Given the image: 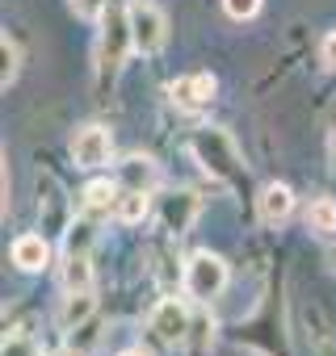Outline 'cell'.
<instances>
[{
	"label": "cell",
	"mask_w": 336,
	"mask_h": 356,
	"mask_svg": "<svg viewBox=\"0 0 336 356\" xmlns=\"http://www.w3.org/2000/svg\"><path fill=\"white\" fill-rule=\"evenodd\" d=\"M190 151H194V159L211 172V181H223V185H231L236 176H240V151H236V143L223 134V130H198L194 138H190Z\"/></svg>",
	"instance_id": "6da1fadb"
},
{
	"label": "cell",
	"mask_w": 336,
	"mask_h": 356,
	"mask_svg": "<svg viewBox=\"0 0 336 356\" xmlns=\"http://www.w3.org/2000/svg\"><path fill=\"white\" fill-rule=\"evenodd\" d=\"M126 51H135L130 9H122L118 0H109V9L101 13V72L114 76V72L126 63Z\"/></svg>",
	"instance_id": "7a4b0ae2"
},
{
	"label": "cell",
	"mask_w": 336,
	"mask_h": 356,
	"mask_svg": "<svg viewBox=\"0 0 336 356\" xmlns=\"http://www.w3.org/2000/svg\"><path fill=\"white\" fill-rule=\"evenodd\" d=\"M223 285H227V264H223V256H215V252H194L190 264H185V293H190L194 302H211V298L223 293Z\"/></svg>",
	"instance_id": "3957f363"
},
{
	"label": "cell",
	"mask_w": 336,
	"mask_h": 356,
	"mask_svg": "<svg viewBox=\"0 0 336 356\" xmlns=\"http://www.w3.org/2000/svg\"><path fill=\"white\" fill-rule=\"evenodd\" d=\"M190 323H194V314H190L185 302H177V298L155 302V310H151V318H147V327L155 331V339H160L164 348H181L185 335H190Z\"/></svg>",
	"instance_id": "277c9868"
},
{
	"label": "cell",
	"mask_w": 336,
	"mask_h": 356,
	"mask_svg": "<svg viewBox=\"0 0 336 356\" xmlns=\"http://www.w3.org/2000/svg\"><path fill=\"white\" fill-rule=\"evenodd\" d=\"M130 34H135V51L155 55L168 38V22L155 5H130Z\"/></svg>",
	"instance_id": "5b68a950"
},
{
	"label": "cell",
	"mask_w": 336,
	"mask_h": 356,
	"mask_svg": "<svg viewBox=\"0 0 336 356\" xmlns=\"http://www.w3.org/2000/svg\"><path fill=\"white\" fill-rule=\"evenodd\" d=\"M109 155H114V138L105 126H84L72 134V159L80 168H101V163H109Z\"/></svg>",
	"instance_id": "8992f818"
},
{
	"label": "cell",
	"mask_w": 336,
	"mask_h": 356,
	"mask_svg": "<svg viewBox=\"0 0 336 356\" xmlns=\"http://www.w3.org/2000/svg\"><path fill=\"white\" fill-rule=\"evenodd\" d=\"M155 218L168 235H185L198 218V197L194 193H164L160 206H155Z\"/></svg>",
	"instance_id": "52a82bcc"
},
{
	"label": "cell",
	"mask_w": 336,
	"mask_h": 356,
	"mask_svg": "<svg viewBox=\"0 0 336 356\" xmlns=\"http://www.w3.org/2000/svg\"><path fill=\"white\" fill-rule=\"evenodd\" d=\"M173 101L181 105V109H206L211 101H215V92H219V84H215V76L211 72H194V76H181V80H173Z\"/></svg>",
	"instance_id": "ba28073f"
},
{
	"label": "cell",
	"mask_w": 336,
	"mask_h": 356,
	"mask_svg": "<svg viewBox=\"0 0 336 356\" xmlns=\"http://www.w3.org/2000/svg\"><path fill=\"white\" fill-rule=\"evenodd\" d=\"M290 210H294V193L286 189V185H265L261 189V197H257V214H261V222L265 227H282L286 218H290Z\"/></svg>",
	"instance_id": "9c48e42d"
},
{
	"label": "cell",
	"mask_w": 336,
	"mask_h": 356,
	"mask_svg": "<svg viewBox=\"0 0 336 356\" xmlns=\"http://www.w3.org/2000/svg\"><path fill=\"white\" fill-rule=\"evenodd\" d=\"M155 181H160V172H155V163H151L147 155H130V159H122V163H118V185H122V189L151 193V189H155Z\"/></svg>",
	"instance_id": "30bf717a"
},
{
	"label": "cell",
	"mask_w": 336,
	"mask_h": 356,
	"mask_svg": "<svg viewBox=\"0 0 336 356\" xmlns=\"http://www.w3.org/2000/svg\"><path fill=\"white\" fill-rule=\"evenodd\" d=\"M13 264H17L22 273L47 268V264H51V243H47L43 235H17V239H13Z\"/></svg>",
	"instance_id": "8fae6325"
},
{
	"label": "cell",
	"mask_w": 336,
	"mask_h": 356,
	"mask_svg": "<svg viewBox=\"0 0 336 356\" xmlns=\"http://www.w3.org/2000/svg\"><path fill=\"white\" fill-rule=\"evenodd\" d=\"M118 197H122V185L118 181H93L84 189V218H105L118 210Z\"/></svg>",
	"instance_id": "7c38bea8"
},
{
	"label": "cell",
	"mask_w": 336,
	"mask_h": 356,
	"mask_svg": "<svg viewBox=\"0 0 336 356\" xmlns=\"http://www.w3.org/2000/svg\"><path fill=\"white\" fill-rule=\"evenodd\" d=\"M215 318L206 314V310H198L194 314V323H190V335H185V343H181V352L185 356H211L215 352Z\"/></svg>",
	"instance_id": "4fadbf2b"
},
{
	"label": "cell",
	"mask_w": 336,
	"mask_h": 356,
	"mask_svg": "<svg viewBox=\"0 0 336 356\" xmlns=\"http://www.w3.org/2000/svg\"><path fill=\"white\" fill-rule=\"evenodd\" d=\"M89 314H93V289H68V302H63V310H59L63 331L84 327V323H89Z\"/></svg>",
	"instance_id": "5bb4252c"
},
{
	"label": "cell",
	"mask_w": 336,
	"mask_h": 356,
	"mask_svg": "<svg viewBox=\"0 0 336 356\" xmlns=\"http://www.w3.org/2000/svg\"><path fill=\"white\" fill-rule=\"evenodd\" d=\"M307 231H315V235H336V202L332 197H319V202H311L307 206Z\"/></svg>",
	"instance_id": "9a60e30c"
},
{
	"label": "cell",
	"mask_w": 336,
	"mask_h": 356,
	"mask_svg": "<svg viewBox=\"0 0 336 356\" xmlns=\"http://www.w3.org/2000/svg\"><path fill=\"white\" fill-rule=\"evenodd\" d=\"M147 197H151V193H135V189H122L114 218H118V222H143V218L151 214V202H147Z\"/></svg>",
	"instance_id": "2e32d148"
},
{
	"label": "cell",
	"mask_w": 336,
	"mask_h": 356,
	"mask_svg": "<svg viewBox=\"0 0 336 356\" xmlns=\"http://www.w3.org/2000/svg\"><path fill=\"white\" fill-rule=\"evenodd\" d=\"M63 285L68 289H93V264L84 252H68L63 260Z\"/></svg>",
	"instance_id": "e0dca14e"
},
{
	"label": "cell",
	"mask_w": 336,
	"mask_h": 356,
	"mask_svg": "<svg viewBox=\"0 0 336 356\" xmlns=\"http://www.w3.org/2000/svg\"><path fill=\"white\" fill-rule=\"evenodd\" d=\"M0 55H5V76H0V84L9 88V84L17 80V67H22V51H17V42H13L9 34L0 38Z\"/></svg>",
	"instance_id": "ac0fdd59"
},
{
	"label": "cell",
	"mask_w": 336,
	"mask_h": 356,
	"mask_svg": "<svg viewBox=\"0 0 336 356\" xmlns=\"http://www.w3.org/2000/svg\"><path fill=\"white\" fill-rule=\"evenodd\" d=\"M223 13L231 22H252L261 13V0H223Z\"/></svg>",
	"instance_id": "d6986e66"
},
{
	"label": "cell",
	"mask_w": 336,
	"mask_h": 356,
	"mask_svg": "<svg viewBox=\"0 0 336 356\" xmlns=\"http://www.w3.org/2000/svg\"><path fill=\"white\" fill-rule=\"evenodd\" d=\"M76 17H89V22H101V13L109 9V0H72Z\"/></svg>",
	"instance_id": "ffe728a7"
},
{
	"label": "cell",
	"mask_w": 336,
	"mask_h": 356,
	"mask_svg": "<svg viewBox=\"0 0 336 356\" xmlns=\"http://www.w3.org/2000/svg\"><path fill=\"white\" fill-rule=\"evenodd\" d=\"M5 356H38V348H34V339L13 335V339H5Z\"/></svg>",
	"instance_id": "44dd1931"
},
{
	"label": "cell",
	"mask_w": 336,
	"mask_h": 356,
	"mask_svg": "<svg viewBox=\"0 0 336 356\" xmlns=\"http://www.w3.org/2000/svg\"><path fill=\"white\" fill-rule=\"evenodd\" d=\"M319 59H323L328 67H336V30L323 38V47H319Z\"/></svg>",
	"instance_id": "7402d4cb"
},
{
	"label": "cell",
	"mask_w": 336,
	"mask_h": 356,
	"mask_svg": "<svg viewBox=\"0 0 336 356\" xmlns=\"http://www.w3.org/2000/svg\"><path fill=\"white\" fill-rule=\"evenodd\" d=\"M118 356H147L143 348H126V352H118Z\"/></svg>",
	"instance_id": "603a6c76"
}]
</instances>
